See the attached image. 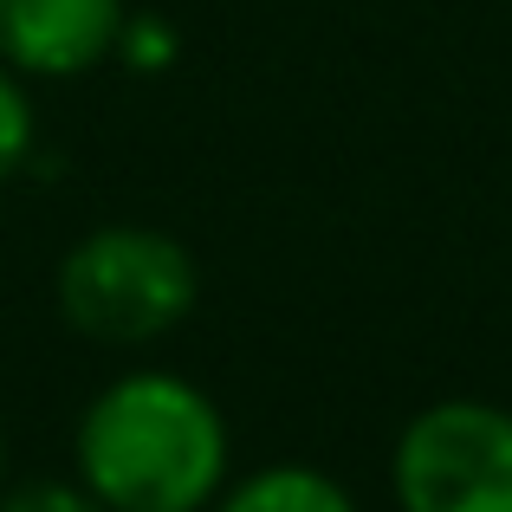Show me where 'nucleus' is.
I'll list each match as a JSON object with an SVG mask.
<instances>
[{"instance_id":"obj_1","label":"nucleus","mask_w":512,"mask_h":512,"mask_svg":"<svg viewBox=\"0 0 512 512\" xmlns=\"http://www.w3.org/2000/svg\"><path fill=\"white\" fill-rule=\"evenodd\" d=\"M78 467L104 512H201L227 474V428L195 383L143 370L85 409Z\"/></svg>"},{"instance_id":"obj_2","label":"nucleus","mask_w":512,"mask_h":512,"mask_svg":"<svg viewBox=\"0 0 512 512\" xmlns=\"http://www.w3.org/2000/svg\"><path fill=\"white\" fill-rule=\"evenodd\" d=\"M195 305V260L156 227H98L59 266V312L98 344H150Z\"/></svg>"},{"instance_id":"obj_3","label":"nucleus","mask_w":512,"mask_h":512,"mask_svg":"<svg viewBox=\"0 0 512 512\" xmlns=\"http://www.w3.org/2000/svg\"><path fill=\"white\" fill-rule=\"evenodd\" d=\"M402 512H512V409L435 402L396 441Z\"/></svg>"},{"instance_id":"obj_4","label":"nucleus","mask_w":512,"mask_h":512,"mask_svg":"<svg viewBox=\"0 0 512 512\" xmlns=\"http://www.w3.org/2000/svg\"><path fill=\"white\" fill-rule=\"evenodd\" d=\"M117 0H0V59L39 78H72L117 52Z\"/></svg>"},{"instance_id":"obj_5","label":"nucleus","mask_w":512,"mask_h":512,"mask_svg":"<svg viewBox=\"0 0 512 512\" xmlns=\"http://www.w3.org/2000/svg\"><path fill=\"white\" fill-rule=\"evenodd\" d=\"M221 512H357L338 480L312 474V467H266L247 487H234Z\"/></svg>"},{"instance_id":"obj_6","label":"nucleus","mask_w":512,"mask_h":512,"mask_svg":"<svg viewBox=\"0 0 512 512\" xmlns=\"http://www.w3.org/2000/svg\"><path fill=\"white\" fill-rule=\"evenodd\" d=\"M26 150H33V104H26V91L0 72V182L26 163Z\"/></svg>"},{"instance_id":"obj_7","label":"nucleus","mask_w":512,"mask_h":512,"mask_svg":"<svg viewBox=\"0 0 512 512\" xmlns=\"http://www.w3.org/2000/svg\"><path fill=\"white\" fill-rule=\"evenodd\" d=\"M0 512H104V500L91 487H65V480H26L0 500Z\"/></svg>"},{"instance_id":"obj_8","label":"nucleus","mask_w":512,"mask_h":512,"mask_svg":"<svg viewBox=\"0 0 512 512\" xmlns=\"http://www.w3.org/2000/svg\"><path fill=\"white\" fill-rule=\"evenodd\" d=\"M117 52H124L130 65H163V59H169V26H163V20H124Z\"/></svg>"}]
</instances>
